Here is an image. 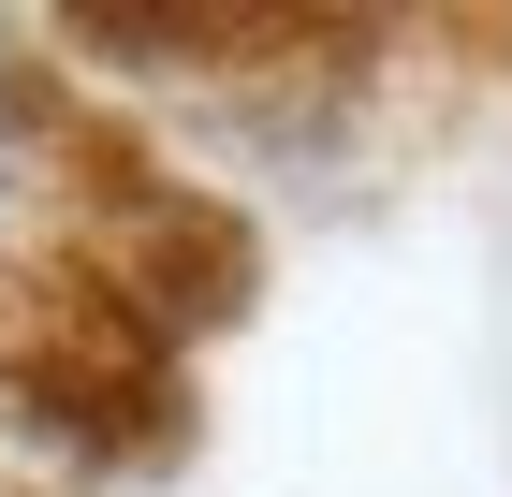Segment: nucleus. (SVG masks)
<instances>
[{"label": "nucleus", "mask_w": 512, "mask_h": 497, "mask_svg": "<svg viewBox=\"0 0 512 497\" xmlns=\"http://www.w3.org/2000/svg\"><path fill=\"white\" fill-rule=\"evenodd\" d=\"M0 117H15V44H0Z\"/></svg>", "instance_id": "1"}]
</instances>
